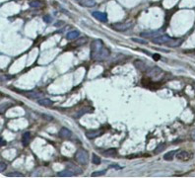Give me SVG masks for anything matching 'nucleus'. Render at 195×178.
Here are the masks:
<instances>
[{
	"instance_id": "nucleus-21",
	"label": "nucleus",
	"mask_w": 195,
	"mask_h": 178,
	"mask_svg": "<svg viewBox=\"0 0 195 178\" xmlns=\"http://www.w3.org/2000/svg\"><path fill=\"white\" fill-rule=\"evenodd\" d=\"M180 44H182V40H176H176L172 39V41L169 42L166 45H169L170 47H178Z\"/></svg>"
},
{
	"instance_id": "nucleus-7",
	"label": "nucleus",
	"mask_w": 195,
	"mask_h": 178,
	"mask_svg": "<svg viewBox=\"0 0 195 178\" xmlns=\"http://www.w3.org/2000/svg\"><path fill=\"white\" fill-rule=\"evenodd\" d=\"M162 33V30H156V31H147V32H142L140 34L141 37L143 38H155L157 36H160Z\"/></svg>"
},
{
	"instance_id": "nucleus-23",
	"label": "nucleus",
	"mask_w": 195,
	"mask_h": 178,
	"mask_svg": "<svg viewBox=\"0 0 195 178\" xmlns=\"http://www.w3.org/2000/svg\"><path fill=\"white\" fill-rule=\"evenodd\" d=\"M92 161H93L94 164H97V165H98V164H100V158L96 155V153H93Z\"/></svg>"
},
{
	"instance_id": "nucleus-33",
	"label": "nucleus",
	"mask_w": 195,
	"mask_h": 178,
	"mask_svg": "<svg viewBox=\"0 0 195 178\" xmlns=\"http://www.w3.org/2000/svg\"><path fill=\"white\" fill-rule=\"evenodd\" d=\"M194 89H195V85H194Z\"/></svg>"
},
{
	"instance_id": "nucleus-4",
	"label": "nucleus",
	"mask_w": 195,
	"mask_h": 178,
	"mask_svg": "<svg viewBox=\"0 0 195 178\" xmlns=\"http://www.w3.org/2000/svg\"><path fill=\"white\" fill-rule=\"evenodd\" d=\"M172 41V38L168 35H160V36H157L155 38H153L152 42L154 44H158V45H163V44H168L169 42Z\"/></svg>"
},
{
	"instance_id": "nucleus-24",
	"label": "nucleus",
	"mask_w": 195,
	"mask_h": 178,
	"mask_svg": "<svg viewBox=\"0 0 195 178\" xmlns=\"http://www.w3.org/2000/svg\"><path fill=\"white\" fill-rule=\"evenodd\" d=\"M7 176H8V177H24V175H23L22 173L17 172V171H14V172H11V173H8V174H7Z\"/></svg>"
},
{
	"instance_id": "nucleus-28",
	"label": "nucleus",
	"mask_w": 195,
	"mask_h": 178,
	"mask_svg": "<svg viewBox=\"0 0 195 178\" xmlns=\"http://www.w3.org/2000/svg\"><path fill=\"white\" fill-rule=\"evenodd\" d=\"M6 167H7V166H6V163H5V162H2V161L0 162V172H3V171H4V170L6 169Z\"/></svg>"
},
{
	"instance_id": "nucleus-8",
	"label": "nucleus",
	"mask_w": 195,
	"mask_h": 178,
	"mask_svg": "<svg viewBox=\"0 0 195 178\" xmlns=\"http://www.w3.org/2000/svg\"><path fill=\"white\" fill-rule=\"evenodd\" d=\"M58 136H59V137H60L61 139H70V138H71L72 133H71V131L69 130V129H67V128H62L61 130L59 131Z\"/></svg>"
},
{
	"instance_id": "nucleus-20",
	"label": "nucleus",
	"mask_w": 195,
	"mask_h": 178,
	"mask_svg": "<svg viewBox=\"0 0 195 178\" xmlns=\"http://www.w3.org/2000/svg\"><path fill=\"white\" fill-rule=\"evenodd\" d=\"M166 148V142H162V144H160V145L155 148L154 153H156V155H159V153H161L163 151H165Z\"/></svg>"
},
{
	"instance_id": "nucleus-6",
	"label": "nucleus",
	"mask_w": 195,
	"mask_h": 178,
	"mask_svg": "<svg viewBox=\"0 0 195 178\" xmlns=\"http://www.w3.org/2000/svg\"><path fill=\"white\" fill-rule=\"evenodd\" d=\"M92 15L94 18H96L97 20L100 21L103 23H106L107 22V15L106 13H104V12H100V11H95L92 13Z\"/></svg>"
},
{
	"instance_id": "nucleus-15",
	"label": "nucleus",
	"mask_w": 195,
	"mask_h": 178,
	"mask_svg": "<svg viewBox=\"0 0 195 178\" xmlns=\"http://www.w3.org/2000/svg\"><path fill=\"white\" fill-rule=\"evenodd\" d=\"M67 168L72 170V171L75 173V175H78V174H82V172H83L81 168H79L78 166H76L74 164H72V163H69V164L67 165Z\"/></svg>"
},
{
	"instance_id": "nucleus-2",
	"label": "nucleus",
	"mask_w": 195,
	"mask_h": 178,
	"mask_svg": "<svg viewBox=\"0 0 195 178\" xmlns=\"http://www.w3.org/2000/svg\"><path fill=\"white\" fill-rule=\"evenodd\" d=\"M75 159L79 164L82 165H86L88 164L89 161V153L87 152L85 149H78L77 152L75 155Z\"/></svg>"
},
{
	"instance_id": "nucleus-31",
	"label": "nucleus",
	"mask_w": 195,
	"mask_h": 178,
	"mask_svg": "<svg viewBox=\"0 0 195 178\" xmlns=\"http://www.w3.org/2000/svg\"><path fill=\"white\" fill-rule=\"evenodd\" d=\"M190 136H191V139H192L193 141H195V129H194V130H193L192 132H191Z\"/></svg>"
},
{
	"instance_id": "nucleus-1",
	"label": "nucleus",
	"mask_w": 195,
	"mask_h": 178,
	"mask_svg": "<svg viewBox=\"0 0 195 178\" xmlns=\"http://www.w3.org/2000/svg\"><path fill=\"white\" fill-rule=\"evenodd\" d=\"M110 52L109 48L104 47V43L100 40H95L91 45V59L96 61H104L109 58Z\"/></svg>"
},
{
	"instance_id": "nucleus-25",
	"label": "nucleus",
	"mask_w": 195,
	"mask_h": 178,
	"mask_svg": "<svg viewBox=\"0 0 195 178\" xmlns=\"http://www.w3.org/2000/svg\"><path fill=\"white\" fill-rule=\"evenodd\" d=\"M106 172V170H100V171H96L92 173V177H98V176H102V175H104Z\"/></svg>"
},
{
	"instance_id": "nucleus-27",
	"label": "nucleus",
	"mask_w": 195,
	"mask_h": 178,
	"mask_svg": "<svg viewBox=\"0 0 195 178\" xmlns=\"http://www.w3.org/2000/svg\"><path fill=\"white\" fill-rule=\"evenodd\" d=\"M86 42H87L86 38H81V39H79L78 41H76L75 45H76V46H82V45H84Z\"/></svg>"
},
{
	"instance_id": "nucleus-30",
	"label": "nucleus",
	"mask_w": 195,
	"mask_h": 178,
	"mask_svg": "<svg viewBox=\"0 0 195 178\" xmlns=\"http://www.w3.org/2000/svg\"><path fill=\"white\" fill-rule=\"evenodd\" d=\"M153 58H154L155 61H158V59L161 58V55L158 54H155V55H153Z\"/></svg>"
},
{
	"instance_id": "nucleus-9",
	"label": "nucleus",
	"mask_w": 195,
	"mask_h": 178,
	"mask_svg": "<svg viewBox=\"0 0 195 178\" xmlns=\"http://www.w3.org/2000/svg\"><path fill=\"white\" fill-rule=\"evenodd\" d=\"M23 94L30 99H39L43 96V93L38 91H27V92H24Z\"/></svg>"
},
{
	"instance_id": "nucleus-32",
	"label": "nucleus",
	"mask_w": 195,
	"mask_h": 178,
	"mask_svg": "<svg viewBox=\"0 0 195 178\" xmlns=\"http://www.w3.org/2000/svg\"><path fill=\"white\" fill-rule=\"evenodd\" d=\"M6 145V142H4V139H1V145Z\"/></svg>"
},
{
	"instance_id": "nucleus-16",
	"label": "nucleus",
	"mask_w": 195,
	"mask_h": 178,
	"mask_svg": "<svg viewBox=\"0 0 195 178\" xmlns=\"http://www.w3.org/2000/svg\"><path fill=\"white\" fill-rule=\"evenodd\" d=\"M31 141V134L29 132H26L25 134L23 135V137H22V144L23 145H29V142Z\"/></svg>"
},
{
	"instance_id": "nucleus-10",
	"label": "nucleus",
	"mask_w": 195,
	"mask_h": 178,
	"mask_svg": "<svg viewBox=\"0 0 195 178\" xmlns=\"http://www.w3.org/2000/svg\"><path fill=\"white\" fill-rule=\"evenodd\" d=\"M176 156H177V158H178V159L183 160V161H186V160H189L191 158V155L189 152L185 151H180Z\"/></svg>"
},
{
	"instance_id": "nucleus-26",
	"label": "nucleus",
	"mask_w": 195,
	"mask_h": 178,
	"mask_svg": "<svg viewBox=\"0 0 195 178\" xmlns=\"http://www.w3.org/2000/svg\"><path fill=\"white\" fill-rule=\"evenodd\" d=\"M133 42H135V43H139V44H142V45H146L147 44V41H145L143 39H139V38H132L131 39Z\"/></svg>"
},
{
	"instance_id": "nucleus-3",
	"label": "nucleus",
	"mask_w": 195,
	"mask_h": 178,
	"mask_svg": "<svg viewBox=\"0 0 195 178\" xmlns=\"http://www.w3.org/2000/svg\"><path fill=\"white\" fill-rule=\"evenodd\" d=\"M132 26H133V22H118V23H113L111 25V27L116 31H118V32L126 31L128 29H130Z\"/></svg>"
},
{
	"instance_id": "nucleus-12",
	"label": "nucleus",
	"mask_w": 195,
	"mask_h": 178,
	"mask_svg": "<svg viewBox=\"0 0 195 178\" xmlns=\"http://www.w3.org/2000/svg\"><path fill=\"white\" fill-rule=\"evenodd\" d=\"M38 103L40 104L41 106H44V107H50L53 105V101L50 100V99H47V98H41L39 99Z\"/></svg>"
},
{
	"instance_id": "nucleus-22",
	"label": "nucleus",
	"mask_w": 195,
	"mask_h": 178,
	"mask_svg": "<svg viewBox=\"0 0 195 178\" xmlns=\"http://www.w3.org/2000/svg\"><path fill=\"white\" fill-rule=\"evenodd\" d=\"M30 6L32 8H40V7L43 6V4H41V2L39 1V0H34V1L30 2Z\"/></svg>"
},
{
	"instance_id": "nucleus-14",
	"label": "nucleus",
	"mask_w": 195,
	"mask_h": 178,
	"mask_svg": "<svg viewBox=\"0 0 195 178\" xmlns=\"http://www.w3.org/2000/svg\"><path fill=\"white\" fill-rule=\"evenodd\" d=\"M79 3L84 7H94L96 5L95 0H79Z\"/></svg>"
},
{
	"instance_id": "nucleus-17",
	"label": "nucleus",
	"mask_w": 195,
	"mask_h": 178,
	"mask_svg": "<svg viewBox=\"0 0 195 178\" xmlns=\"http://www.w3.org/2000/svg\"><path fill=\"white\" fill-rule=\"evenodd\" d=\"M116 153H117L116 148H109V149H106V151H104L103 152V155L104 156H109V158H111V156H116Z\"/></svg>"
},
{
	"instance_id": "nucleus-11",
	"label": "nucleus",
	"mask_w": 195,
	"mask_h": 178,
	"mask_svg": "<svg viewBox=\"0 0 195 178\" xmlns=\"http://www.w3.org/2000/svg\"><path fill=\"white\" fill-rule=\"evenodd\" d=\"M74 175H75V173L69 168H66L64 170H62V171L58 172V174H57V176H59V177H72Z\"/></svg>"
},
{
	"instance_id": "nucleus-19",
	"label": "nucleus",
	"mask_w": 195,
	"mask_h": 178,
	"mask_svg": "<svg viewBox=\"0 0 195 178\" xmlns=\"http://www.w3.org/2000/svg\"><path fill=\"white\" fill-rule=\"evenodd\" d=\"M79 35H80V33L78 32V31H71V32H69L67 34L66 38H67L68 40H75L79 37Z\"/></svg>"
},
{
	"instance_id": "nucleus-5",
	"label": "nucleus",
	"mask_w": 195,
	"mask_h": 178,
	"mask_svg": "<svg viewBox=\"0 0 195 178\" xmlns=\"http://www.w3.org/2000/svg\"><path fill=\"white\" fill-rule=\"evenodd\" d=\"M104 134V130L103 129H98V130H91L88 131L86 133V137L90 139H94L100 136H102Z\"/></svg>"
},
{
	"instance_id": "nucleus-13",
	"label": "nucleus",
	"mask_w": 195,
	"mask_h": 178,
	"mask_svg": "<svg viewBox=\"0 0 195 178\" xmlns=\"http://www.w3.org/2000/svg\"><path fill=\"white\" fill-rule=\"evenodd\" d=\"M134 66L139 70H147V66H146L145 62L140 61V59H136L134 61Z\"/></svg>"
},
{
	"instance_id": "nucleus-18",
	"label": "nucleus",
	"mask_w": 195,
	"mask_h": 178,
	"mask_svg": "<svg viewBox=\"0 0 195 178\" xmlns=\"http://www.w3.org/2000/svg\"><path fill=\"white\" fill-rule=\"evenodd\" d=\"M176 153H177V151H170L164 155V159L165 160H172L173 158L176 155Z\"/></svg>"
},
{
	"instance_id": "nucleus-29",
	"label": "nucleus",
	"mask_w": 195,
	"mask_h": 178,
	"mask_svg": "<svg viewBox=\"0 0 195 178\" xmlns=\"http://www.w3.org/2000/svg\"><path fill=\"white\" fill-rule=\"evenodd\" d=\"M44 21L46 23H50V21H51V17L50 15H46V16H44Z\"/></svg>"
}]
</instances>
